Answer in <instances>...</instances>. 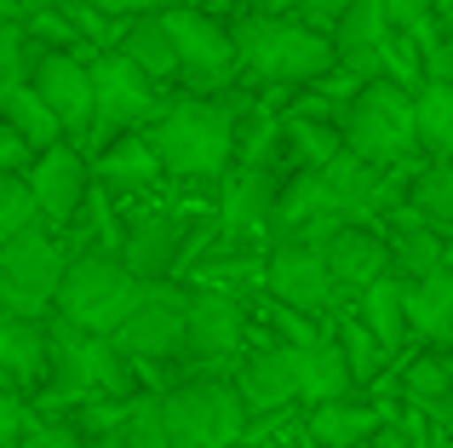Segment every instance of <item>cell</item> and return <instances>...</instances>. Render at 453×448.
I'll list each match as a JSON object with an SVG mask.
<instances>
[{
  "mask_svg": "<svg viewBox=\"0 0 453 448\" xmlns=\"http://www.w3.org/2000/svg\"><path fill=\"white\" fill-rule=\"evenodd\" d=\"M235 52H242V75L258 87H310L339 69V46L327 29L304 18H281V12H258L235 29Z\"/></svg>",
  "mask_w": 453,
  "mask_h": 448,
  "instance_id": "6da1fadb",
  "label": "cell"
},
{
  "mask_svg": "<svg viewBox=\"0 0 453 448\" xmlns=\"http://www.w3.org/2000/svg\"><path fill=\"white\" fill-rule=\"evenodd\" d=\"M235 133H242V115L230 104L212 98H178L161 110V121L150 127V138L161 144V161L173 179L189 184H212L230 173L235 161Z\"/></svg>",
  "mask_w": 453,
  "mask_h": 448,
  "instance_id": "7a4b0ae2",
  "label": "cell"
},
{
  "mask_svg": "<svg viewBox=\"0 0 453 448\" xmlns=\"http://www.w3.org/2000/svg\"><path fill=\"white\" fill-rule=\"evenodd\" d=\"M161 408L173 448H235L253 431V408L235 374H178V385L161 391Z\"/></svg>",
  "mask_w": 453,
  "mask_h": 448,
  "instance_id": "3957f363",
  "label": "cell"
},
{
  "mask_svg": "<svg viewBox=\"0 0 453 448\" xmlns=\"http://www.w3.org/2000/svg\"><path fill=\"white\" fill-rule=\"evenodd\" d=\"M344 144L373 167H402L408 156H419V98L402 87L396 75H373L350 92L344 104ZM431 156V150H425Z\"/></svg>",
  "mask_w": 453,
  "mask_h": 448,
  "instance_id": "277c9868",
  "label": "cell"
},
{
  "mask_svg": "<svg viewBox=\"0 0 453 448\" xmlns=\"http://www.w3.org/2000/svg\"><path fill=\"white\" fill-rule=\"evenodd\" d=\"M150 282L127 265L121 253H104V247H87V253L69 259L64 288H58V316L92 328V334H121V322L144 305Z\"/></svg>",
  "mask_w": 453,
  "mask_h": 448,
  "instance_id": "5b68a950",
  "label": "cell"
},
{
  "mask_svg": "<svg viewBox=\"0 0 453 448\" xmlns=\"http://www.w3.org/2000/svg\"><path fill=\"white\" fill-rule=\"evenodd\" d=\"M69 259L75 253L64 247L58 224H35L23 236H6L0 242V305H6V316H41V322H52Z\"/></svg>",
  "mask_w": 453,
  "mask_h": 448,
  "instance_id": "8992f818",
  "label": "cell"
},
{
  "mask_svg": "<svg viewBox=\"0 0 453 448\" xmlns=\"http://www.w3.org/2000/svg\"><path fill=\"white\" fill-rule=\"evenodd\" d=\"M219 230V224H212ZM207 224H196V213H178V207H150V213L127 219V242L121 259L138 270L144 282H178L189 276V265L207 247Z\"/></svg>",
  "mask_w": 453,
  "mask_h": 448,
  "instance_id": "52a82bcc",
  "label": "cell"
},
{
  "mask_svg": "<svg viewBox=\"0 0 453 448\" xmlns=\"http://www.w3.org/2000/svg\"><path fill=\"white\" fill-rule=\"evenodd\" d=\"M189 299L196 288H178V282H150L144 305L121 322L115 345L138 362V368H166V362L189 357Z\"/></svg>",
  "mask_w": 453,
  "mask_h": 448,
  "instance_id": "ba28073f",
  "label": "cell"
},
{
  "mask_svg": "<svg viewBox=\"0 0 453 448\" xmlns=\"http://www.w3.org/2000/svg\"><path fill=\"white\" fill-rule=\"evenodd\" d=\"M92 81H98V138L110 133H138V127L161 121V81L150 75L138 58H127L121 46L92 58Z\"/></svg>",
  "mask_w": 453,
  "mask_h": 448,
  "instance_id": "9c48e42d",
  "label": "cell"
},
{
  "mask_svg": "<svg viewBox=\"0 0 453 448\" xmlns=\"http://www.w3.org/2000/svg\"><path fill=\"white\" fill-rule=\"evenodd\" d=\"M247 299L230 288H196L189 299V357L201 362V374H235V362L247 357Z\"/></svg>",
  "mask_w": 453,
  "mask_h": 448,
  "instance_id": "30bf717a",
  "label": "cell"
},
{
  "mask_svg": "<svg viewBox=\"0 0 453 448\" xmlns=\"http://www.w3.org/2000/svg\"><path fill=\"white\" fill-rule=\"evenodd\" d=\"M265 253H270L265 293L299 305V311L321 316V322L339 316L344 305H350V299H344V288H339V276H333V265H327V253H321L316 242H270Z\"/></svg>",
  "mask_w": 453,
  "mask_h": 448,
  "instance_id": "8fae6325",
  "label": "cell"
},
{
  "mask_svg": "<svg viewBox=\"0 0 453 448\" xmlns=\"http://www.w3.org/2000/svg\"><path fill=\"white\" fill-rule=\"evenodd\" d=\"M173 23V41H178V75L184 87L196 92H219L242 75V52H235V35L219 29L207 12H189V6H173L166 12Z\"/></svg>",
  "mask_w": 453,
  "mask_h": 448,
  "instance_id": "7c38bea8",
  "label": "cell"
},
{
  "mask_svg": "<svg viewBox=\"0 0 453 448\" xmlns=\"http://www.w3.org/2000/svg\"><path fill=\"white\" fill-rule=\"evenodd\" d=\"M344 224H350V219H344L339 196H333V179L321 167H304L299 179L281 184L276 230H270V242H316V247H327Z\"/></svg>",
  "mask_w": 453,
  "mask_h": 448,
  "instance_id": "4fadbf2b",
  "label": "cell"
},
{
  "mask_svg": "<svg viewBox=\"0 0 453 448\" xmlns=\"http://www.w3.org/2000/svg\"><path fill=\"white\" fill-rule=\"evenodd\" d=\"M29 81L46 92V104L58 110V121L69 127L75 144H92V138H98V81H92V64H81L75 52L52 46V52H41V64H35Z\"/></svg>",
  "mask_w": 453,
  "mask_h": 448,
  "instance_id": "5bb4252c",
  "label": "cell"
},
{
  "mask_svg": "<svg viewBox=\"0 0 453 448\" xmlns=\"http://www.w3.org/2000/svg\"><path fill=\"white\" fill-rule=\"evenodd\" d=\"M235 385H242L253 420L265 414H288V408H304V380H299V345H281V339H265L253 345L242 362H235Z\"/></svg>",
  "mask_w": 453,
  "mask_h": 448,
  "instance_id": "9a60e30c",
  "label": "cell"
},
{
  "mask_svg": "<svg viewBox=\"0 0 453 448\" xmlns=\"http://www.w3.org/2000/svg\"><path fill=\"white\" fill-rule=\"evenodd\" d=\"M92 179H98V173H87V156L75 150V138L41 150V156L29 161V184H35V196H41V207H46V224H58V230H69V224L81 219Z\"/></svg>",
  "mask_w": 453,
  "mask_h": 448,
  "instance_id": "2e32d148",
  "label": "cell"
},
{
  "mask_svg": "<svg viewBox=\"0 0 453 448\" xmlns=\"http://www.w3.org/2000/svg\"><path fill=\"white\" fill-rule=\"evenodd\" d=\"M276 202H281L276 173L270 167H242V161H235L212 224H219V236H230V242H242V236H270L276 230Z\"/></svg>",
  "mask_w": 453,
  "mask_h": 448,
  "instance_id": "e0dca14e",
  "label": "cell"
},
{
  "mask_svg": "<svg viewBox=\"0 0 453 448\" xmlns=\"http://www.w3.org/2000/svg\"><path fill=\"white\" fill-rule=\"evenodd\" d=\"M396 23H390L385 0H350V12L333 29V46H339V69L356 81H373L379 69L390 64V41H396Z\"/></svg>",
  "mask_w": 453,
  "mask_h": 448,
  "instance_id": "ac0fdd59",
  "label": "cell"
},
{
  "mask_svg": "<svg viewBox=\"0 0 453 448\" xmlns=\"http://www.w3.org/2000/svg\"><path fill=\"white\" fill-rule=\"evenodd\" d=\"M321 253H327V265H333V276H339L344 299L367 293L373 282H385L390 270H396V247H390L385 224H344Z\"/></svg>",
  "mask_w": 453,
  "mask_h": 448,
  "instance_id": "d6986e66",
  "label": "cell"
},
{
  "mask_svg": "<svg viewBox=\"0 0 453 448\" xmlns=\"http://www.w3.org/2000/svg\"><path fill=\"white\" fill-rule=\"evenodd\" d=\"M408 408V403H402ZM396 414L390 403L373 397H333V403H310L304 408V443L310 448H367L373 431Z\"/></svg>",
  "mask_w": 453,
  "mask_h": 448,
  "instance_id": "ffe728a7",
  "label": "cell"
},
{
  "mask_svg": "<svg viewBox=\"0 0 453 448\" xmlns=\"http://www.w3.org/2000/svg\"><path fill=\"white\" fill-rule=\"evenodd\" d=\"M104 190H127V196H144L166 179V161H161V144L150 138V127L138 133H121L115 144H104V156L92 161Z\"/></svg>",
  "mask_w": 453,
  "mask_h": 448,
  "instance_id": "44dd1931",
  "label": "cell"
},
{
  "mask_svg": "<svg viewBox=\"0 0 453 448\" xmlns=\"http://www.w3.org/2000/svg\"><path fill=\"white\" fill-rule=\"evenodd\" d=\"M0 357L18 391H41L52 380V322L41 316H6L0 322Z\"/></svg>",
  "mask_w": 453,
  "mask_h": 448,
  "instance_id": "7402d4cb",
  "label": "cell"
},
{
  "mask_svg": "<svg viewBox=\"0 0 453 448\" xmlns=\"http://www.w3.org/2000/svg\"><path fill=\"white\" fill-rule=\"evenodd\" d=\"M385 236H390V247H396V276L413 282V276H431V270L448 265V236L436 230V224H425L413 202H402V207L385 213Z\"/></svg>",
  "mask_w": 453,
  "mask_h": 448,
  "instance_id": "603a6c76",
  "label": "cell"
},
{
  "mask_svg": "<svg viewBox=\"0 0 453 448\" xmlns=\"http://www.w3.org/2000/svg\"><path fill=\"white\" fill-rule=\"evenodd\" d=\"M408 322L413 339H425V345H453V265L408 282Z\"/></svg>",
  "mask_w": 453,
  "mask_h": 448,
  "instance_id": "cb8c5ba5",
  "label": "cell"
},
{
  "mask_svg": "<svg viewBox=\"0 0 453 448\" xmlns=\"http://www.w3.org/2000/svg\"><path fill=\"white\" fill-rule=\"evenodd\" d=\"M299 380H304V408L356 391V368H350V357H344L339 334H321V339H310V345H299Z\"/></svg>",
  "mask_w": 453,
  "mask_h": 448,
  "instance_id": "d4e9b609",
  "label": "cell"
},
{
  "mask_svg": "<svg viewBox=\"0 0 453 448\" xmlns=\"http://www.w3.org/2000/svg\"><path fill=\"white\" fill-rule=\"evenodd\" d=\"M0 115H6V127H18L35 150H52V144L69 138V127L58 121V110L46 104V92L35 87V81H6V92H0Z\"/></svg>",
  "mask_w": 453,
  "mask_h": 448,
  "instance_id": "484cf974",
  "label": "cell"
},
{
  "mask_svg": "<svg viewBox=\"0 0 453 448\" xmlns=\"http://www.w3.org/2000/svg\"><path fill=\"white\" fill-rule=\"evenodd\" d=\"M350 305L362 311V322L373 328V334L385 339V345L396 351V357L408 351V339H413V322H408V282H402L396 270H390L385 282H373L367 293H356Z\"/></svg>",
  "mask_w": 453,
  "mask_h": 448,
  "instance_id": "4316f807",
  "label": "cell"
},
{
  "mask_svg": "<svg viewBox=\"0 0 453 448\" xmlns=\"http://www.w3.org/2000/svg\"><path fill=\"white\" fill-rule=\"evenodd\" d=\"M333 334H339L344 357H350V368H356V385H373V380H385V374L396 368V351H390L385 339L362 322V311H356V305H344V311L333 316Z\"/></svg>",
  "mask_w": 453,
  "mask_h": 448,
  "instance_id": "83f0119b",
  "label": "cell"
},
{
  "mask_svg": "<svg viewBox=\"0 0 453 448\" xmlns=\"http://www.w3.org/2000/svg\"><path fill=\"white\" fill-rule=\"evenodd\" d=\"M121 52L138 58L155 81H173L178 75V41H173V23L166 12H150V18H133L121 29Z\"/></svg>",
  "mask_w": 453,
  "mask_h": 448,
  "instance_id": "f1b7e54d",
  "label": "cell"
},
{
  "mask_svg": "<svg viewBox=\"0 0 453 448\" xmlns=\"http://www.w3.org/2000/svg\"><path fill=\"white\" fill-rule=\"evenodd\" d=\"M92 448H173L166 443V408H161V391L155 397H133L127 414L115 420Z\"/></svg>",
  "mask_w": 453,
  "mask_h": 448,
  "instance_id": "f546056e",
  "label": "cell"
},
{
  "mask_svg": "<svg viewBox=\"0 0 453 448\" xmlns=\"http://www.w3.org/2000/svg\"><path fill=\"white\" fill-rule=\"evenodd\" d=\"M408 202L419 207L425 224H436V230L453 242V161H436L431 156V167L408 184Z\"/></svg>",
  "mask_w": 453,
  "mask_h": 448,
  "instance_id": "4dcf8cb0",
  "label": "cell"
},
{
  "mask_svg": "<svg viewBox=\"0 0 453 448\" xmlns=\"http://www.w3.org/2000/svg\"><path fill=\"white\" fill-rule=\"evenodd\" d=\"M419 144L436 161H453V87L448 81H425L419 87Z\"/></svg>",
  "mask_w": 453,
  "mask_h": 448,
  "instance_id": "1f68e13d",
  "label": "cell"
},
{
  "mask_svg": "<svg viewBox=\"0 0 453 448\" xmlns=\"http://www.w3.org/2000/svg\"><path fill=\"white\" fill-rule=\"evenodd\" d=\"M35 224H46V207H41V196H35L29 173H6V179H0V242L35 230Z\"/></svg>",
  "mask_w": 453,
  "mask_h": 448,
  "instance_id": "d6a6232c",
  "label": "cell"
},
{
  "mask_svg": "<svg viewBox=\"0 0 453 448\" xmlns=\"http://www.w3.org/2000/svg\"><path fill=\"white\" fill-rule=\"evenodd\" d=\"M288 144L299 150L304 167H327V161L344 156V127L333 133V127H316L310 115H288Z\"/></svg>",
  "mask_w": 453,
  "mask_h": 448,
  "instance_id": "836d02e7",
  "label": "cell"
},
{
  "mask_svg": "<svg viewBox=\"0 0 453 448\" xmlns=\"http://www.w3.org/2000/svg\"><path fill=\"white\" fill-rule=\"evenodd\" d=\"M265 322H270V334H276L281 345H310V339H321V316L276 299V293H265Z\"/></svg>",
  "mask_w": 453,
  "mask_h": 448,
  "instance_id": "e575fe53",
  "label": "cell"
},
{
  "mask_svg": "<svg viewBox=\"0 0 453 448\" xmlns=\"http://www.w3.org/2000/svg\"><path fill=\"white\" fill-rule=\"evenodd\" d=\"M431 6L436 0H385V12H390V23H396L402 35H413V29H425V18H431Z\"/></svg>",
  "mask_w": 453,
  "mask_h": 448,
  "instance_id": "d590c367",
  "label": "cell"
},
{
  "mask_svg": "<svg viewBox=\"0 0 453 448\" xmlns=\"http://www.w3.org/2000/svg\"><path fill=\"white\" fill-rule=\"evenodd\" d=\"M35 156H41V150H35L29 138L18 133V127H6V138H0V161H6V173H29Z\"/></svg>",
  "mask_w": 453,
  "mask_h": 448,
  "instance_id": "8d00e7d4",
  "label": "cell"
},
{
  "mask_svg": "<svg viewBox=\"0 0 453 448\" xmlns=\"http://www.w3.org/2000/svg\"><path fill=\"white\" fill-rule=\"evenodd\" d=\"M425 81H448L453 87V29L442 35V41L425 46Z\"/></svg>",
  "mask_w": 453,
  "mask_h": 448,
  "instance_id": "74e56055",
  "label": "cell"
},
{
  "mask_svg": "<svg viewBox=\"0 0 453 448\" xmlns=\"http://www.w3.org/2000/svg\"><path fill=\"white\" fill-rule=\"evenodd\" d=\"M304 23H316V29H339V18H344V12H350V0H304Z\"/></svg>",
  "mask_w": 453,
  "mask_h": 448,
  "instance_id": "f35d334b",
  "label": "cell"
},
{
  "mask_svg": "<svg viewBox=\"0 0 453 448\" xmlns=\"http://www.w3.org/2000/svg\"><path fill=\"white\" fill-rule=\"evenodd\" d=\"M110 18H150V12H173L178 0H98Z\"/></svg>",
  "mask_w": 453,
  "mask_h": 448,
  "instance_id": "ab89813d",
  "label": "cell"
},
{
  "mask_svg": "<svg viewBox=\"0 0 453 448\" xmlns=\"http://www.w3.org/2000/svg\"><path fill=\"white\" fill-rule=\"evenodd\" d=\"M265 6H270V12H299L304 0H265Z\"/></svg>",
  "mask_w": 453,
  "mask_h": 448,
  "instance_id": "60d3db41",
  "label": "cell"
},
{
  "mask_svg": "<svg viewBox=\"0 0 453 448\" xmlns=\"http://www.w3.org/2000/svg\"><path fill=\"white\" fill-rule=\"evenodd\" d=\"M64 6H98V0H64Z\"/></svg>",
  "mask_w": 453,
  "mask_h": 448,
  "instance_id": "b9f144b4",
  "label": "cell"
},
{
  "mask_svg": "<svg viewBox=\"0 0 453 448\" xmlns=\"http://www.w3.org/2000/svg\"><path fill=\"white\" fill-rule=\"evenodd\" d=\"M448 265H453V242H448Z\"/></svg>",
  "mask_w": 453,
  "mask_h": 448,
  "instance_id": "7bdbcfd3",
  "label": "cell"
},
{
  "mask_svg": "<svg viewBox=\"0 0 453 448\" xmlns=\"http://www.w3.org/2000/svg\"><path fill=\"white\" fill-rule=\"evenodd\" d=\"M235 448H247V443H235Z\"/></svg>",
  "mask_w": 453,
  "mask_h": 448,
  "instance_id": "ee69618b",
  "label": "cell"
}]
</instances>
